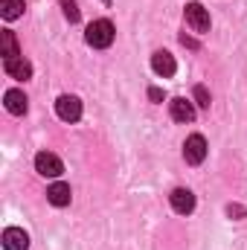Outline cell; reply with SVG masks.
<instances>
[{"mask_svg":"<svg viewBox=\"0 0 247 250\" xmlns=\"http://www.w3.org/2000/svg\"><path fill=\"white\" fill-rule=\"evenodd\" d=\"M114 35H117L114 23H111L108 18H99V21H93V23L87 26L84 41H87L93 50H105V47H111V44H114Z\"/></svg>","mask_w":247,"mask_h":250,"instance_id":"cell-1","label":"cell"},{"mask_svg":"<svg viewBox=\"0 0 247 250\" xmlns=\"http://www.w3.org/2000/svg\"><path fill=\"white\" fill-rule=\"evenodd\" d=\"M184 15H186V23L192 26V32H198V35L209 32V12L201 3H186Z\"/></svg>","mask_w":247,"mask_h":250,"instance_id":"cell-2","label":"cell"},{"mask_svg":"<svg viewBox=\"0 0 247 250\" xmlns=\"http://www.w3.org/2000/svg\"><path fill=\"white\" fill-rule=\"evenodd\" d=\"M56 114H59V120H64V123H79L82 120V99L79 96H70V93L59 96Z\"/></svg>","mask_w":247,"mask_h":250,"instance_id":"cell-3","label":"cell"},{"mask_svg":"<svg viewBox=\"0 0 247 250\" xmlns=\"http://www.w3.org/2000/svg\"><path fill=\"white\" fill-rule=\"evenodd\" d=\"M35 172L44 178H59L64 172V163L53 154V151H38L35 154Z\"/></svg>","mask_w":247,"mask_h":250,"instance_id":"cell-4","label":"cell"},{"mask_svg":"<svg viewBox=\"0 0 247 250\" xmlns=\"http://www.w3.org/2000/svg\"><path fill=\"white\" fill-rule=\"evenodd\" d=\"M184 157L189 166H198V163H204V157H206V140L201 137V134H192V137H186L184 143Z\"/></svg>","mask_w":247,"mask_h":250,"instance_id":"cell-5","label":"cell"},{"mask_svg":"<svg viewBox=\"0 0 247 250\" xmlns=\"http://www.w3.org/2000/svg\"><path fill=\"white\" fill-rule=\"evenodd\" d=\"M151 70H154L157 76H163V79H172V76H175V70H178L175 56H172V53H166V50H157V53L151 56Z\"/></svg>","mask_w":247,"mask_h":250,"instance_id":"cell-6","label":"cell"},{"mask_svg":"<svg viewBox=\"0 0 247 250\" xmlns=\"http://www.w3.org/2000/svg\"><path fill=\"white\" fill-rule=\"evenodd\" d=\"M29 248V236L21 227H6L3 230V250H26Z\"/></svg>","mask_w":247,"mask_h":250,"instance_id":"cell-7","label":"cell"},{"mask_svg":"<svg viewBox=\"0 0 247 250\" xmlns=\"http://www.w3.org/2000/svg\"><path fill=\"white\" fill-rule=\"evenodd\" d=\"M3 70H6L12 79H18V82H26V79L32 76V64L26 62L23 56H18V59H6V62H3Z\"/></svg>","mask_w":247,"mask_h":250,"instance_id":"cell-8","label":"cell"},{"mask_svg":"<svg viewBox=\"0 0 247 250\" xmlns=\"http://www.w3.org/2000/svg\"><path fill=\"white\" fill-rule=\"evenodd\" d=\"M169 108H172V120H175V123H192V120H195V105H192L189 99H184V96L172 99Z\"/></svg>","mask_w":247,"mask_h":250,"instance_id":"cell-9","label":"cell"},{"mask_svg":"<svg viewBox=\"0 0 247 250\" xmlns=\"http://www.w3.org/2000/svg\"><path fill=\"white\" fill-rule=\"evenodd\" d=\"M169 201H172V209L181 212V215H189V212L195 209V195H192L189 189H175V192L169 195Z\"/></svg>","mask_w":247,"mask_h":250,"instance_id":"cell-10","label":"cell"},{"mask_svg":"<svg viewBox=\"0 0 247 250\" xmlns=\"http://www.w3.org/2000/svg\"><path fill=\"white\" fill-rule=\"evenodd\" d=\"M29 99L23 96V90H6V96H3V105H6V111L9 114H15V117H23L26 114V105Z\"/></svg>","mask_w":247,"mask_h":250,"instance_id":"cell-11","label":"cell"},{"mask_svg":"<svg viewBox=\"0 0 247 250\" xmlns=\"http://www.w3.org/2000/svg\"><path fill=\"white\" fill-rule=\"evenodd\" d=\"M70 198H73V192H70V187H67L64 181H56L53 187L47 189V201H50L53 207H67Z\"/></svg>","mask_w":247,"mask_h":250,"instance_id":"cell-12","label":"cell"},{"mask_svg":"<svg viewBox=\"0 0 247 250\" xmlns=\"http://www.w3.org/2000/svg\"><path fill=\"white\" fill-rule=\"evenodd\" d=\"M0 47H3V62L21 56V50H18V38H15V32H9V29L0 32Z\"/></svg>","mask_w":247,"mask_h":250,"instance_id":"cell-13","label":"cell"},{"mask_svg":"<svg viewBox=\"0 0 247 250\" xmlns=\"http://www.w3.org/2000/svg\"><path fill=\"white\" fill-rule=\"evenodd\" d=\"M23 0H0V15L6 18V21H15V18H21L23 15Z\"/></svg>","mask_w":247,"mask_h":250,"instance_id":"cell-14","label":"cell"},{"mask_svg":"<svg viewBox=\"0 0 247 250\" xmlns=\"http://www.w3.org/2000/svg\"><path fill=\"white\" fill-rule=\"evenodd\" d=\"M62 9H64V18H67L70 23H76V21L82 18V12H79V6H76V0H62Z\"/></svg>","mask_w":247,"mask_h":250,"instance_id":"cell-15","label":"cell"},{"mask_svg":"<svg viewBox=\"0 0 247 250\" xmlns=\"http://www.w3.org/2000/svg\"><path fill=\"white\" fill-rule=\"evenodd\" d=\"M195 99H198V105H201V108H209V93H206V87H204V84H198V87H195Z\"/></svg>","mask_w":247,"mask_h":250,"instance_id":"cell-16","label":"cell"},{"mask_svg":"<svg viewBox=\"0 0 247 250\" xmlns=\"http://www.w3.org/2000/svg\"><path fill=\"white\" fill-rule=\"evenodd\" d=\"M148 99H151V102H163V90H160V87H151V90H148Z\"/></svg>","mask_w":247,"mask_h":250,"instance_id":"cell-17","label":"cell"}]
</instances>
